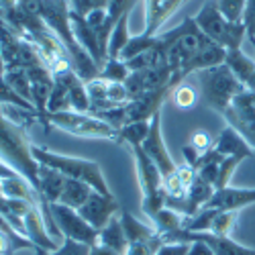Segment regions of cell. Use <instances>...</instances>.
<instances>
[{
    "label": "cell",
    "instance_id": "6da1fadb",
    "mask_svg": "<svg viewBox=\"0 0 255 255\" xmlns=\"http://www.w3.org/2000/svg\"><path fill=\"white\" fill-rule=\"evenodd\" d=\"M157 43L165 51L167 68L178 82H186L190 74L225 63L227 49L210 41L196 25L194 16H186L182 23L165 33H157Z\"/></svg>",
    "mask_w": 255,
    "mask_h": 255
},
{
    "label": "cell",
    "instance_id": "7a4b0ae2",
    "mask_svg": "<svg viewBox=\"0 0 255 255\" xmlns=\"http://www.w3.org/2000/svg\"><path fill=\"white\" fill-rule=\"evenodd\" d=\"M33 143L27 137V127H20L12 123L0 106V161H4L12 167L18 176H23L33 188L39 192V167L41 163L33 157L31 151Z\"/></svg>",
    "mask_w": 255,
    "mask_h": 255
},
{
    "label": "cell",
    "instance_id": "3957f363",
    "mask_svg": "<svg viewBox=\"0 0 255 255\" xmlns=\"http://www.w3.org/2000/svg\"><path fill=\"white\" fill-rule=\"evenodd\" d=\"M194 76H196V82H198L202 100L210 106L212 111H217L219 115H225L231 109L233 100L247 90L239 82V78L231 72V68L227 66V63L200 70Z\"/></svg>",
    "mask_w": 255,
    "mask_h": 255
},
{
    "label": "cell",
    "instance_id": "277c9868",
    "mask_svg": "<svg viewBox=\"0 0 255 255\" xmlns=\"http://www.w3.org/2000/svg\"><path fill=\"white\" fill-rule=\"evenodd\" d=\"M33 151V157L43 163V165H49L53 169H57V172L61 176L66 178H74V180H82L90 184L96 192L100 194H113L109 184H106L104 180V174H102V167L92 161V159H84V157H74V155H63V153H55L51 149H47V147L43 145H35L31 147Z\"/></svg>",
    "mask_w": 255,
    "mask_h": 255
},
{
    "label": "cell",
    "instance_id": "5b68a950",
    "mask_svg": "<svg viewBox=\"0 0 255 255\" xmlns=\"http://www.w3.org/2000/svg\"><path fill=\"white\" fill-rule=\"evenodd\" d=\"M194 20L198 29L210 41H215L217 45H221L227 51L241 49L243 39L247 37V29L243 23H231V20H227L221 14L217 0H206L202 8L198 10V14L194 16Z\"/></svg>",
    "mask_w": 255,
    "mask_h": 255
},
{
    "label": "cell",
    "instance_id": "8992f818",
    "mask_svg": "<svg viewBox=\"0 0 255 255\" xmlns=\"http://www.w3.org/2000/svg\"><path fill=\"white\" fill-rule=\"evenodd\" d=\"M45 119L55 129L68 133V135L82 137V139H104V141L119 143V129H115V127H111L106 121H102L90 113L63 111V113H51Z\"/></svg>",
    "mask_w": 255,
    "mask_h": 255
},
{
    "label": "cell",
    "instance_id": "52a82bcc",
    "mask_svg": "<svg viewBox=\"0 0 255 255\" xmlns=\"http://www.w3.org/2000/svg\"><path fill=\"white\" fill-rule=\"evenodd\" d=\"M135 155V165H137V178L143 192L141 200V210L145 212L147 219H153L161 208H165V190H163V178L159 174L157 165L151 161V157L143 151V147H131Z\"/></svg>",
    "mask_w": 255,
    "mask_h": 255
},
{
    "label": "cell",
    "instance_id": "ba28073f",
    "mask_svg": "<svg viewBox=\"0 0 255 255\" xmlns=\"http://www.w3.org/2000/svg\"><path fill=\"white\" fill-rule=\"evenodd\" d=\"M49 206H51V215H53L55 227L59 229L61 237L74 239V241H80V243H86L90 247L98 243L100 231H96L92 225H88L86 219H84L76 208L63 206L59 202H53Z\"/></svg>",
    "mask_w": 255,
    "mask_h": 255
},
{
    "label": "cell",
    "instance_id": "9c48e42d",
    "mask_svg": "<svg viewBox=\"0 0 255 255\" xmlns=\"http://www.w3.org/2000/svg\"><path fill=\"white\" fill-rule=\"evenodd\" d=\"M223 117L255 149V92L245 90L239 94Z\"/></svg>",
    "mask_w": 255,
    "mask_h": 255
},
{
    "label": "cell",
    "instance_id": "30bf717a",
    "mask_svg": "<svg viewBox=\"0 0 255 255\" xmlns=\"http://www.w3.org/2000/svg\"><path fill=\"white\" fill-rule=\"evenodd\" d=\"M192 241H204L210 245V249L215 251V255H255L253 247L241 245L235 239H231V235H212V233H190V231H176L172 235L163 237V243H192Z\"/></svg>",
    "mask_w": 255,
    "mask_h": 255
},
{
    "label": "cell",
    "instance_id": "8fae6325",
    "mask_svg": "<svg viewBox=\"0 0 255 255\" xmlns=\"http://www.w3.org/2000/svg\"><path fill=\"white\" fill-rule=\"evenodd\" d=\"M143 151L151 157V161L157 165L159 174L163 180L172 178L176 172H178V163L172 159L169 155L167 147H165V141H163V133H161V113L153 115L151 119V127H149V135L143 141Z\"/></svg>",
    "mask_w": 255,
    "mask_h": 255
},
{
    "label": "cell",
    "instance_id": "7c38bea8",
    "mask_svg": "<svg viewBox=\"0 0 255 255\" xmlns=\"http://www.w3.org/2000/svg\"><path fill=\"white\" fill-rule=\"evenodd\" d=\"M80 215L86 219L88 225H92L96 231H102L117 215H121V206L113 194H100L92 190L88 200L84 202L82 208H78Z\"/></svg>",
    "mask_w": 255,
    "mask_h": 255
},
{
    "label": "cell",
    "instance_id": "4fadbf2b",
    "mask_svg": "<svg viewBox=\"0 0 255 255\" xmlns=\"http://www.w3.org/2000/svg\"><path fill=\"white\" fill-rule=\"evenodd\" d=\"M249 204H255V188H233L227 186L223 190H217L212 198L208 200L206 208L215 210H241ZM204 208V206H202Z\"/></svg>",
    "mask_w": 255,
    "mask_h": 255
},
{
    "label": "cell",
    "instance_id": "5bb4252c",
    "mask_svg": "<svg viewBox=\"0 0 255 255\" xmlns=\"http://www.w3.org/2000/svg\"><path fill=\"white\" fill-rule=\"evenodd\" d=\"M212 149L215 151H219L221 155H225V157H243V159H247V157H251L253 155V147L233 129L231 125H227L225 129L221 131V135L215 139V145H212Z\"/></svg>",
    "mask_w": 255,
    "mask_h": 255
},
{
    "label": "cell",
    "instance_id": "9a60e30c",
    "mask_svg": "<svg viewBox=\"0 0 255 255\" xmlns=\"http://www.w3.org/2000/svg\"><path fill=\"white\" fill-rule=\"evenodd\" d=\"M225 63L249 92H255V59L245 55L243 49H233V51H227Z\"/></svg>",
    "mask_w": 255,
    "mask_h": 255
},
{
    "label": "cell",
    "instance_id": "2e32d148",
    "mask_svg": "<svg viewBox=\"0 0 255 255\" xmlns=\"http://www.w3.org/2000/svg\"><path fill=\"white\" fill-rule=\"evenodd\" d=\"M63 186H66V176H61L57 169L41 163V167H39V192H41V198H43L47 204L59 202Z\"/></svg>",
    "mask_w": 255,
    "mask_h": 255
},
{
    "label": "cell",
    "instance_id": "e0dca14e",
    "mask_svg": "<svg viewBox=\"0 0 255 255\" xmlns=\"http://www.w3.org/2000/svg\"><path fill=\"white\" fill-rule=\"evenodd\" d=\"M174 0H145V35H157L159 27L172 16Z\"/></svg>",
    "mask_w": 255,
    "mask_h": 255
},
{
    "label": "cell",
    "instance_id": "ac0fdd59",
    "mask_svg": "<svg viewBox=\"0 0 255 255\" xmlns=\"http://www.w3.org/2000/svg\"><path fill=\"white\" fill-rule=\"evenodd\" d=\"M121 223L125 229V235L129 243H143V241H153L155 237H159V233L155 231L153 225L141 223L139 219H135V215H131L129 210H121Z\"/></svg>",
    "mask_w": 255,
    "mask_h": 255
},
{
    "label": "cell",
    "instance_id": "d6986e66",
    "mask_svg": "<svg viewBox=\"0 0 255 255\" xmlns=\"http://www.w3.org/2000/svg\"><path fill=\"white\" fill-rule=\"evenodd\" d=\"M92 186L82 182V180H74V178H66V186H63V192L59 196V204L70 206V208H82L84 202L88 200V196L92 194Z\"/></svg>",
    "mask_w": 255,
    "mask_h": 255
},
{
    "label": "cell",
    "instance_id": "ffe728a7",
    "mask_svg": "<svg viewBox=\"0 0 255 255\" xmlns=\"http://www.w3.org/2000/svg\"><path fill=\"white\" fill-rule=\"evenodd\" d=\"M98 243L111 247V249H115L119 253H127L129 241H127V235H125V229H123V223H121V215H117L115 219H111V223L100 231Z\"/></svg>",
    "mask_w": 255,
    "mask_h": 255
},
{
    "label": "cell",
    "instance_id": "44dd1931",
    "mask_svg": "<svg viewBox=\"0 0 255 255\" xmlns=\"http://www.w3.org/2000/svg\"><path fill=\"white\" fill-rule=\"evenodd\" d=\"M151 223H153L155 231L159 233L161 237H167V235H172V233L184 229V215H180V212L174 210V208L165 206L151 219Z\"/></svg>",
    "mask_w": 255,
    "mask_h": 255
},
{
    "label": "cell",
    "instance_id": "7402d4cb",
    "mask_svg": "<svg viewBox=\"0 0 255 255\" xmlns=\"http://www.w3.org/2000/svg\"><path fill=\"white\" fill-rule=\"evenodd\" d=\"M2 80L14 94H18L20 98H25L27 102H31V78H29L25 68H6Z\"/></svg>",
    "mask_w": 255,
    "mask_h": 255
},
{
    "label": "cell",
    "instance_id": "603a6c76",
    "mask_svg": "<svg viewBox=\"0 0 255 255\" xmlns=\"http://www.w3.org/2000/svg\"><path fill=\"white\" fill-rule=\"evenodd\" d=\"M149 127L151 121H135V123H127L125 127L119 129V143H125L129 147H139L149 135Z\"/></svg>",
    "mask_w": 255,
    "mask_h": 255
},
{
    "label": "cell",
    "instance_id": "cb8c5ba5",
    "mask_svg": "<svg viewBox=\"0 0 255 255\" xmlns=\"http://www.w3.org/2000/svg\"><path fill=\"white\" fill-rule=\"evenodd\" d=\"M63 111H72L70 106V90H68V84L63 82L61 78L53 76V88L47 100V115L51 113H63Z\"/></svg>",
    "mask_w": 255,
    "mask_h": 255
},
{
    "label": "cell",
    "instance_id": "d4e9b609",
    "mask_svg": "<svg viewBox=\"0 0 255 255\" xmlns=\"http://www.w3.org/2000/svg\"><path fill=\"white\" fill-rule=\"evenodd\" d=\"M129 16L131 14L123 16L119 20V25L111 33V39H109V59H119L123 49L127 47V43L131 41V35H129Z\"/></svg>",
    "mask_w": 255,
    "mask_h": 255
},
{
    "label": "cell",
    "instance_id": "484cf974",
    "mask_svg": "<svg viewBox=\"0 0 255 255\" xmlns=\"http://www.w3.org/2000/svg\"><path fill=\"white\" fill-rule=\"evenodd\" d=\"M155 45H157V35H145V33H139V35L131 37V41L127 43V47L123 49V53H121L119 59L129 61V59H133V57L145 53L147 49H151V47H155Z\"/></svg>",
    "mask_w": 255,
    "mask_h": 255
},
{
    "label": "cell",
    "instance_id": "4316f807",
    "mask_svg": "<svg viewBox=\"0 0 255 255\" xmlns=\"http://www.w3.org/2000/svg\"><path fill=\"white\" fill-rule=\"evenodd\" d=\"M129 76H131V70L127 68V61H123V59H109L100 70V78L106 82L125 84Z\"/></svg>",
    "mask_w": 255,
    "mask_h": 255
},
{
    "label": "cell",
    "instance_id": "83f0119b",
    "mask_svg": "<svg viewBox=\"0 0 255 255\" xmlns=\"http://www.w3.org/2000/svg\"><path fill=\"white\" fill-rule=\"evenodd\" d=\"M90 245L86 243H80V241H74V239H66L63 237L61 243L51 249V251H45V249H37L39 255H90Z\"/></svg>",
    "mask_w": 255,
    "mask_h": 255
},
{
    "label": "cell",
    "instance_id": "f1b7e54d",
    "mask_svg": "<svg viewBox=\"0 0 255 255\" xmlns=\"http://www.w3.org/2000/svg\"><path fill=\"white\" fill-rule=\"evenodd\" d=\"M172 98H174V104L178 106V109L190 111V109H194L196 102H198V92L190 86V84L182 82V84H178V86L174 88Z\"/></svg>",
    "mask_w": 255,
    "mask_h": 255
},
{
    "label": "cell",
    "instance_id": "f546056e",
    "mask_svg": "<svg viewBox=\"0 0 255 255\" xmlns=\"http://www.w3.org/2000/svg\"><path fill=\"white\" fill-rule=\"evenodd\" d=\"M221 14L231 23H243L247 0H217Z\"/></svg>",
    "mask_w": 255,
    "mask_h": 255
},
{
    "label": "cell",
    "instance_id": "4dcf8cb0",
    "mask_svg": "<svg viewBox=\"0 0 255 255\" xmlns=\"http://www.w3.org/2000/svg\"><path fill=\"white\" fill-rule=\"evenodd\" d=\"M235 219H237V212L235 210H219L217 217H215V223H212V229L210 233L212 235H223L227 237L233 225H235Z\"/></svg>",
    "mask_w": 255,
    "mask_h": 255
},
{
    "label": "cell",
    "instance_id": "1f68e13d",
    "mask_svg": "<svg viewBox=\"0 0 255 255\" xmlns=\"http://www.w3.org/2000/svg\"><path fill=\"white\" fill-rule=\"evenodd\" d=\"M188 143L192 145L194 149H198L200 153H206L208 149H212V145H215V141L210 139V135L206 131H202V129H196L192 135H190V141Z\"/></svg>",
    "mask_w": 255,
    "mask_h": 255
},
{
    "label": "cell",
    "instance_id": "d6a6232c",
    "mask_svg": "<svg viewBox=\"0 0 255 255\" xmlns=\"http://www.w3.org/2000/svg\"><path fill=\"white\" fill-rule=\"evenodd\" d=\"M243 25L247 29L249 41H255V0H247L245 6V16H243Z\"/></svg>",
    "mask_w": 255,
    "mask_h": 255
},
{
    "label": "cell",
    "instance_id": "836d02e7",
    "mask_svg": "<svg viewBox=\"0 0 255 255\" xmlns=\"http://www.w3.org/2000/svg\"><path fill=\"white\" fill-rule=\"evenodd\" d=\"M190 243H163L155 255H188Z\"/></svg>",
    "mask_w": 255,
    "mask_h": 255
},
{
    "label": "cell",
    "instance_id": "e575fe53",
    "mask_svg": "<svg viewBox=\"0 0 255 255\" xmlns=\"http://www.w3.org/2000/svg\"><path fill=\"white\" fill-rule=\"evenodd\" d=\"M106 4H109V0H80V14L86 16L96 8H106Z\"/></svg>",
    "mask_w": 255,
    "mask_h": 255
},
{
    "label": "cell",
    "instance_id": "d590c367",
    "mask_svg": "<svg viewBox=\"0 0 255 255\" xmlns=\"http://www.w3.org/2000/svg\"><path fill=\"white\" fill-rule=\"evenodd\" d=\"M182 155H184V163H188V165H192V167H194V165L198 163V159H200L202 153H200L198 149H194V147L188 143V145L182 147Z\"/></svg>",
    "mask_w": 255,
    "mask_h": 255
},
{
    "label": "cell",
    "instance_id": "8d00e7d4",
    "mask_svg": "<svg viewBox=\"0 0 255 255\" xmlns=\"http://www.w3.org/2000/svg\"><path fill=\"white\" fill-rule=\"evenodd\" d=\"M188 255H215V251H212L210 245L204 243V241H192V243H190Z\"/></svg>",
    "mask_w": 255,
    "mask_h": 255
},
{
    "label": "cell",
    "instance_id": "74e56055",
    "mask_svg": "<svg viewBox=\"0 0 255 255\" xmlns=\"http://www.w3.org/2000/svg\"><path fill=\"white\" fill-rule=\"evenodd\" d=\"M90 255H125V253H119V251H115V249H111V247L96 243V245H92Z\"/></svg>",
    "mask_w": 255,
    "mask_h": 255
},
{
    "label": "cell",
    "instance_id": "f35d334b",
    "mask_svg": "<svg viewBox=\"0 0 255 255\" xmlns=\"http://www.w3.org/2000/svg\"><path fill=\"white\" fill-rule=\"evenodd\" d=\"M251 45H253V49H255V41H251Z\"/></svg>",
    "mask_w": 255,
    "mask_h": 255
}]
</instances>
